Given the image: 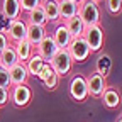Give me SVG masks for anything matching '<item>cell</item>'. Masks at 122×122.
<instances>
[{"label":"cell","instance_id":"6da1fadb","mask_svg":"<svg viewBox=\"0 0 122 122\" xmlns=\"http://www.w3.org/2000/svg\"><path fill=\"white\" fill-rule=\"evenodd\" d=\"M78 17L81 19L85 27L100 24L98 2H95V0H81V2L78 4Z\"/></svg>","mask_w":122,"mask_h":122},{"label":"cell","instance_id":"7a4b0ae2","mask_svg":"<svg viewBox=\"0 0 122 122\" xmlns=\"http://www.w3.org/2000/svg\"><path fill=\"white\" fill-rule=\"evenodd\" d=\"M85 39V42L88 44L90 53H98L103 48V41H105V34H103V29L100 24L97 25H88L85 27V32L81 36Z\"/></svg>","mask_w":122,"mask_h":122},{"label":"cell","instance_id":"3957f363","mask_svg":"<svg viewBox=\"0 0 122 122\" xmlns=\"http://www.w3.org/2000/svg\"><path fill=\"white\" fill-rule=\"evenodd\" d=\"M49 65H51V68L54 70V73L61 78V76L70 75V71H71V68H73V59H71L68 49H59V51L54 54V58L49 61Z\"/></svg>","mask_w":122,"mask_h":122},{"label":"cell","instance_id":"277c9868","mask_svg":"<svg viewBox=\"0 0 122 122\" xmlns=\"http://www.w3.org/2000/svg\"><path fill=\"white\" fill-rule=\"evenodd\" d=\"M10 93V102L17 107V109H22V107H27L32 100V90H30L27 85H17L12 86L9 90Z\"/></svg>","mask_w":122,"mask_h":122},{"label":"cell","instance_id":"5b68a950","mask_svg":"<svg viewBox=\"0 0 122 122\" xmlns=\"http://www.w3.org/2000/svg\"><path fill=\"white\" fill-rule=\"evenodd\" d=\"M68 53H70V56L73 59V63H83V61H86V58L92 54L88 44L85 42L83 37L73 39L70 42V46H68Z\"/></svg>","mask_w":122,"mask_h":122},{"label":"cell","instance_id":"8992f818","mask_svg":"<svg viewBox=\"0 0 122 122\" xmlns=\"http://www.w3.org/2000/svg\"><path fill=\"white\" fill-rule=\"evenodd\" d=\"M70 97L75 102H85L88 97V88H86V78L81 75H75L70 81Z\"/></svg>","mask_w":122,"mask_h":122},{"label":"cell","instance_id":"52a82bcc","mask_svg":"<svg viewBox=\"0 0 122 122\" xmlns=\"http://www.w3.org/2000/svg\"><path fill=\"white\" fill-rule=\"evenodd\" d=\"M109 86L107 85V78L102 75H98L97 71H93L88 78H86V88H88V95L100 98V95L105 92V88Z\"/></svg>","mask_w":122,"mask_h":122},{"label":"cell","instance_id":"ba28073f","mask_svg":"<svg viewBox=\"0 0 122 122\" xmlns=\"http://www.w3.org/2000/svg\"><path fill=\"white\" fill-rule=\"evenodd\" d=\"M7 37L10 42H20V41H25L27 37V22L22 20V19H17V20H12L9 22V29H7Z\"/></svg>","mask_w":122,"mask_h":122},{"label":"cell","instance_id":"9c48e42d","mask_svg":"<svg viewBox=\"0 0 122 122\" xmlns=\"http://www.w3.org/2000/svg\"><path fill=\"white\" fill-rule=\"evenodd\" d=\"M36 53L46 61V63H49V61L54 58V54L59 51V48H58V46H56V42H54V39H53V36L51 34H48V36H46L37 46H36Z\"/></svg>","mask_w":122,"mask_h":122},{"label":"cell","instance_id":"30bf717a","mask_svg":"<svg viewBox=\"0 0 122 122\" xmlns=\"http://www.w3.org/2000/svg\"><path fill=\"white\" fill-rule=\"evenodd\" d=\"M0 9H2V15L5 19H9V22L20 19V12L22 10H20L19 0H2Z\"/></svg>","mask_w":122,"mask_h":122},{"label":"cell","instance_id":"8fae6325","mask_svg":"<svg viewBox=\"0 0 122 122\" xmlns=\"http://www.w3.org/2000/svg\"><path fill=\"white\" fill-rule=\"evenodd\" d=\"M51 36H53V39H54V42H56V46H58L59 49H68L70 42L73 41L71 34L68 32V29L65 27V24H63V22H59V24L56 25L54 32H53Z\"/></svg>","mask_w":122,"mask_h":122},{"label":"cell","instance_id":"7c38bea8","mask_svg":"<svg viewBox=\"0 0 122 122\" xmlns=\"http://www.w3.org/2000/svg\"><path fill=\"white\" fill-rule=\"evenodd\" d=\"M9 75H10V83H12V86H17V85H27L29 73H27L25 65L17 63L15 66H12V68L9 70Z\"/></svg>","mask_w":122,"mask_h":122},{"label":"cell","instance_id":"4fadbf2b","mask_svg":"<svg viewBox=\"0 0 122 122\" xmlns=\"http://www.w3.org/2000/svg\"><path fill=\"white\" fill-rule=\"evenodd\" d=\"M100 100H102L103 107H107V109L114 110V109H117V107L120 105V93H119L115 88L107 86V88H105V92L100 95Z\"/></svg>","mask_w":122,"mask_h":122},{"label":"cell","instance_id":"5bb4252c","mask_svg":"<svg viewBox=\"0 0 122 122\" xmlns=\"http://www.w3.org/2000/svg\"><path fill=\"white\" fill-rule=\"evenodd\" d=\"M46 36H48V32H46V27L27 24V37H25V41L32 46V48H36V46H37Z\"/></svg>","mask_w":122,"mask_h":122},{"label":"cell","instance_id":"9a60e30c","mask_svg":"<svg viewBox=\"0 0 122 122\" xmlns=\"http://www.w3.org/2000/svg\"><path fill=\"white\" fill-rule=\"evenodd\" d=\"M58 7H59V20L61 22L78 15V5L70 2V0H58Z\"/></svg>","mask_w":122,"mask_h":122},{"label":"cell","instance_id":"2e32d148","mask_svg":"<svg viewBox=\"0 0 122 122\" xmlns=\"http://www.w3.org/2000/svg\"><path fill=\"white\" fill-rule=\"evenodd\" d=\"M41 9L44 10L48 22H61V20H59L58 0H41Z\"/></svg>","mask_w":122,"mask_h":122},{"label":"cell","instance_id":"e0dca14e","mask_svg":"<svg viewBox=\"0 0 122 122\" xmlns=\"http://www.w3.org/2000/svg\"><path fill=\"white\" fill-rule=\"evenodd\" d=\"M63 24H65V27L68 29V32L71 34V37H73V39L81 37V36H83V32H85V24L81 22V19L78 17V15H76V17L68 19V20H65Z\"/></svg>","mask_w":122,"mask_h":122},{"label":"cell","instance_id":"ac0fdd59","mask_svg":"<svg viewBox=\"0 0 122 122\" xmlns=\"http://www.w3.org/2000/svg\"><path fill=\"white\" fill-rule=\"evenodd\" d=\"M14 51L15 54H17V59H19V63H25V61L34 54V48L30 46L27 41H20V42H15L14 44Z\"/></svg>","mask_w":122,"mask_h":122},{"label":"cell","instance_id":"d6986e66","mask_svg":"<svg viewBox=\"0 0 122 122\" xmlns=\"http://www.w3.org/2000/svg\"><path fill=\"white\" fill-rule=\"evenodd\" d=\"M25 68H27V73H29V76H37L39 73H41V70H42V66L46 65V61L37 54V53H34L32 56H30L27 61H25Z\"/></svg>","mask_w":122,"mask_h":122},{"label":"cell","instance_id":"ffe728a7","mask_svg":"<svg viewBox=\"0 0 122 122\" xmlns=\"http://www.w3.org/2000/svg\"><path fill=\"white\" fill-rule=\"evenodd\" d=\"M17 63H19V59H17L15 51H14V46H9V48H5L2 53H0V66H2V68L10 70Z\"/></svg>","mask_w":122,"mask_h":122},{"label":"cell","instance_id":"44dd1931","mask_svg":"<svg viewBox=\"0 0 122 122\" xmlns=\"http://www.w3.org/2000/svg\"><path fill=\"white\" fill-rule=\"evenodd\" d=\"M27 24H32V25H41V27H46L49 22H48V19H46V14H44V10L41 9V5L37 7V9H34V10H30V12H27V20H25Z\"/></svg>","mask_w":122,"mask_h":122},{"label":"cell","instance_id":"7402d4cb","mask_svg":"<svg viewBox=\"0 0 122 122\" xmlns=\"http://www.w3.org/2000/svg\"><path fill=\"white\" fill-rule=\"evenodd\" d=\"M105 9L112 15H119L122 12V0H105Z\"/></svg>","mask_w":122,"mask_h":122},{"label":"cell","instance_id":"603a6c76","mask_svg":"<svg viewBox=\"0 0 122 122\" xmlns=\"http://www.w3.org/2000/svg\"><path fill=\"white\" fill-rule=\"evenodd\" d=\"M19 4H20V10L22 12H30V10H34L41 5V0H19Z\"/></svg>","mask_w":122,"mask_h":122},{"label":"cell","instance_id":"cb8c5ba5","mask_svg":"<svg viewBox=\"0 0 122 122\" xmlns=\"http://www.w3.org/2000/svg\"><path fill=\"white\" fill-rule=\"evenodd\" d=\"M0 86L2 88H7L10 90L12 88V83H10V75H9V70L0 66Z\"/></svg>","mask_w":122,"mask_h":122},{"label":"cell","instance_id":"d4e9b609","mask_svg":"<svg viewBox=\"0 0 122 122\" xmlns=\"http://www.w3.org/2000/svg\"><path fill=\"white\" fill-rule=\"evenodd\" d=\"M44 83V86H46V90H49V92H53V90H56L58 88V83H59V76L56 75V73H53L48 80H44L42 81Z\"/></svg>","mask_w":122,"mask_h":122},{"label":"cell","instance_id":"484cf974","mask_svg":"<svg viewBox=\"0 0 122 122\" xmlns=\"http://www.w3.org/2000/svg\"><path fill=\"white\" fill-rule=\"evenodd\" d=\"M53 73H54V70L51 68V65H49V63H46V65L42 66V70H41V73L37 75V78H39L41 81H44V80H48V78H49V76H51Z\"/></svg>","mask_w":122,"mask_h":122},{"label":"cell","instance_id":"4316f807","mask_svg":"<svg viewBox=\"0 0 122 122\" xmlns=\"http://www.w3.org/2000/svg\"><path fill=\"white\" fill-rule=\"evenodd\" d=\"M9 100H10V93H9V90L0 86V107L7 105V103H9Z\"/></svg>","mask_w":122,"mask_h":122},{"label":"cell","instance_id":"83f0119b","mask_svg":"<svg viewBox=\"0 0 122 122\" xmlns=\"http://www.w3.org/2000/svg\"><path fill=\"white\" fill-rule=\"evenodd\" d=\"M9 46H10V41H9L7 34L4 32V30H0V53H2L5 48H9Z\"/></svg>","mask_w":122,"mask_h":122},{"label":"cell","instance_id":"f1b7e54d","mask_svg":"<svg viewBox=\"0 0 122 122\" xmlns=\"http://www.w3.org/2000/svg\"><path fill=\"white\" fill-rule=\"evenodd\" d=\"M70 2H73V4H76V5H78V4L81 2V0H70Z\"/></svg>","mask_w":122,"mask_h":122},{"label":"cell","instance_id":"f546056e","mask_svg":"<svg viewBox=\"0 0 122 122\" xmlns=\"http://www.w3.org/2000/svg\"><path fill=\"white\" fill-rule=\"evenodd\" d=\"M115 122H122V114H120V115L117 117V120H115Z\"/></svg>","mask_w":122,"mask_h":122},{"label":"cell","instance_id":"4dcf8cb0","mask_svg":"<svg viewBox=\"0 0 122 122\" xmlns=\"http://www.w3.org/2000/svg\"><path fill=\"white\" fill-rule=\"evenodd\" d=\"M95 2H98V0H95Z\"/></svg>","mask_w":122,"mask_h":122}]
</instances>
